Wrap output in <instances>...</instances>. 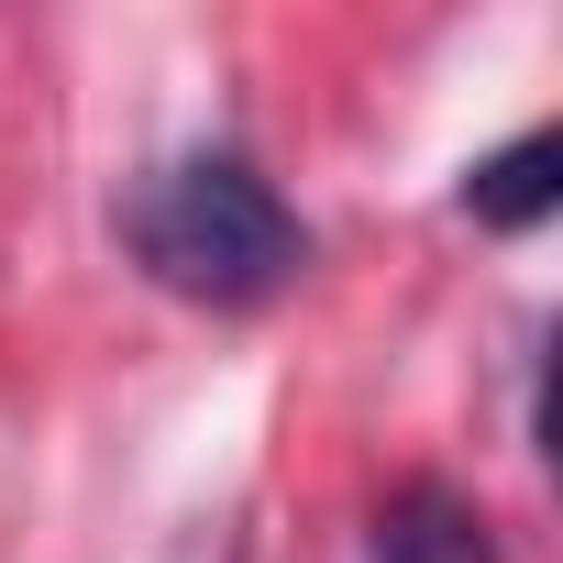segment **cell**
Here are the masks:
<instances>
[{
    "instance_id": "1",
    "label": "cell",
    "mask_w": 563,
    "mask_h": 563,
    "mask_svg": "<svg viewBox=\"0 0 563 563\" xmlns=\"http://www.w3.org/2000/svg\"><path fill=\"white\" fill-rule=\"evenodd\" d=\"M122 243H133V265L155 276V288H177L199 310H254L276 288H299V265H310L299 210L276 199L243 155H210V144L155 166L122 199Z\"/></svg>"
},
{
    "instance_id": "2",
    "label": "cell",
    "mask_w": 563,
    "mask_h": 563,
    "mask_svg": "<svg viewBox=\"0 0 563 563\" xmlns=\"http://www.w3.org/2000/svg\"><path fill=\"white\" fill-rule=\"evenodd\" d=\"M376 563H497V530H486V508L464 497V486H398L387 508H376Z\"/></svg>"
},
{
    "instance_id": "3",
    "label": "cell",
    "mask_w": 563,
    "mask_h": 563,
    "mask_svg": "<svg viewBox=\"0 0 563 563\" xmlns=\"http://www.w3.org/2000/svg\"><path fill=\"white\" fill-rule=\"evenodd\" d=\"M552 199H563V144H552V133H519V144H497V155L464 177V210H475L486 232H530Z\"/></svg>"
}]
</instances>
